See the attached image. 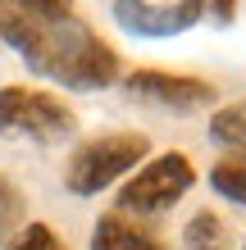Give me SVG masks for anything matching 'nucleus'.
<instances>
[{"mask_svg": "<svg viewBox=\"0 0 246 250\" xmlns=\"http://www.w3.org/2000/svg\"><path fill=\"white\" fill-rule=\"evenodd\" d=\"M0 41L23 55V64L68 91H105L119 82V55L82 23L73 5H0Z\"/></svg>", "mask_w": 246, "mask_h": 250, "instance_id": "nucleus-1", "label": "nucleus"}, {"mask_svg": "<svg viewBox=\"0 0 246 250\" xmlns=\"http://www.w3.org/2000/svg\"><path fill=\"white\" fill-rule=\"evenodd\" d=\"M151 141L141 132H110V137H91L82 150L68 159L64 168V187L73 196H100L105 187H114L119 178H128L133 168L146 164Z\"/></svg>", "mask_w": 246, "mask_h": 250, "instance_id": "nucleus-2", "label": "nucleus"}, {"mask_svg": "<svg viewBox=\"0 0 246 250\" xmlns=\"http://www.w3.org/2000/svg\"><path fill=\"white\" fill-rule=\"evenodd\" d=\"M192 182H196V168L187 155H178V150L155 155L137 168V178H128L119 187V214L123 218L128 214H164L192 191Z\"/></svg>", "mask_w": 246, "mask_h": 250, "instance_id": "nucleus-3", "label": "nucleus"}, {"mask_svg": "<svg viewBox=\"0 0 246 250\" xmlns=\"http://www.w3.org/2000/svg\"><path fill=\"white\" fill-rule=\"evenodd\" d=\"M78 127L73 109L50 91L32 86H5L0 91V137H32V141H55Z\"/></svg>", "mask_w": 246, "mask_h": 250, "instance_id": "nucleus-4", "label": "nucleus"}, {"mask_svg": "<svg viewBox=\"0 0 246 250\" xmlns=\"http://www.w3.org/2000/svg\"><path fill=\"white\" fill-rule=\"evenodd\" d=\"M110 14H114V23H119L123 32L160 41V37L192 32V27L205 19V5H196V0H119Z\"/></svg>", "mask_w": 246, "mask_h": 250, "instance_id": "nucleus-5", "label": "nucleus"}, {"mask_svg": "<svg viewBox=\"0 0 246 250\" xmlns=\"http://www.w3.org/2000/svg\"><path fill=\"white\" fill-rule=\"evenodd\" d=\"M128 96H141L160 109H178V114H192L201 105H214V86L201 82V78H182V73H160V68H137L123 78Z\"/></svg>", "mask_w": 246, "mask_h": 250, "instance_id": "nucleus-6", "label": "nucleus"}, {"mask_svg": "<svg viewBox=\"0 0 246 250\" xmlns=\"http://www.w3.org/2000/svg\"><path fill=\"white\" fill-rule=\"evenodd\" d=\"M91 250H169V246L123 214H100L91 228Z\"/></svg>", "mask_w": 246, "mask_h": 250, "instance_id": "nucleus-7", "label": "nucleus"}, {"mask_svg": "<svg viewBox=\"0 0 246 250\" xmlns=\"http://www.w3.org/2000/svg\"><path fill=\"white\" fill-rule=\"evenodd\" d=\"M182 246H187V250H228V246H233V237H228V223H224V218H214L210 209H201V214L187 218Z\"/></svg>", "mask_w": 246, "mask_h": 250, "instance_id": "nucleus-8", "label": "nucleus"}, {"mask_svg": "<svg viewBox=\"0 0 246 250\" xmlns=\"http://www.w3.org/2000/svg\"><path fill=\"white\" fill-rule=\"evenodd\" d=\"M210 132H214V141H219L224 150H233L237 164H246V100L242 105H224L219 114H214Z\"/></svg>", "mask_w": 246, "mask_h": 250, "instance_id": "nucleus-9", "label": "nucleus"}, {"mask_svg": "<svg viewBox=\"0 0 246 250\" xmlns=\"http://www.w3.org/2000/svg\"><path fill=\"white\" fill-rule=\"evenodd\" d=\"M23 228H27V196L19 191L14 178L0 173V246H9Z\"/></svg>", "mask_w": 246, "mask_h": 250, "instance_id": "nucleus-10", "label": "nucleus"}, {"mask_svg": "<svg viewBox=\"0 0 246 250\" xmlns=\"http://www.w3.org/2000/svg\"><path fill=\"white\" fill-rule=\"evenodd\" d=\"M210 187L219 191L224 200L246 205V164H237V159H224V164H214V168H210Z\"/></svg>", "mask_w": 246, "mask_h": 250, "instance_id": "nucleus-11", "label": "nucleus"}, {"mask_svg": "<svg viewBox=\"0 0 246 250\" xmlns=\"http://www.w3.org/2000/svg\"><path fill=\"white\" fill-rule=\"evenodd\" d=\"M9 250H64V241L55 237V232L46 228V223H27L19 237L9 241Z\"/></svg>", "mask_w": 246, "mask_h": 250, "instance_id": "nucleus-12", "label": "nucleus"}, {"mask_svg": "<svg viewBox=\"0 0 246 250\" xmlns=\"http://www.w3.org/2000/svg\"><path fill=\"white\" fill-rule=\"evenodd\" d=\"M233 5H205V19H214V23H233Z\"/></svg>", "mask_w": 246, "mask_h": 250, "instance_id": "nucleus-13", "label": "nucleus"}]
</instances>
